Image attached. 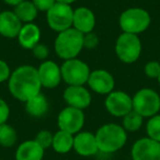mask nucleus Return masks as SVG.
I'll return each instance as SVG.
<instances>
[{"label": "nucleus", "mask_w": 160, "mask_h": 160, "mask_svg": "<svg viewBox=\"0 0 160 160\" xmlns=\"http://www.w3.org/2000/svg\"><path fill=\"white\" fill-rule=\"evenodd\" d=\"M96 25V17L93 12L86 7H80L73 10L72 27L82 34L91 33Z\"/></svg>", "instance_id": "16"}, {"label": "nucleus", "mask_w": 160, "mask_h": 160, "mask_svg": "<svg viewBox=\"0 0 160 160\" xmlns=\"http://www.w3.org/2000/svg\"><path fill=\"white\" fill-rule=\"evenodd\" d=\"M64 100L68 107L83 110L91 103V94L83 86H69L64 91Z\"/></svg>", "instance_id": "14"}, {"label": "nucleus", "mask_w": 160, "mask_h": 160, "mask_svg": "<svg viewBox=\"0 0 160 160\" xmlns=\"http://www.w3.org/2000/svg\"><path fill=\"white\" fill-rule=\"evenodd\" d=\"M33 5L40 11H48L56 3V0H32Z\"/></svg>", "instance_id": "29"}, {"label": "nucleus", "mask_w": 160, "mask_h": 160, "mask_svg": "<svg viewBox=\"0 0 160 160\" xmlns=\"http://www.w3.org/2000/svg\"><path fill=\"white\" fill-rule=\"evenodd\" d=\"M151 22L150 14L142 8H129L122 12L120 27L123 33L139 34L146 31Z\"/></svg>", "instance_id": "4"}, {"label": "nucleus", "mask_w": 160, "mask_h": 160, "mask_svg": "<svg viewBox=\"0 0 160 160\" xmlns=\"http://www.w3.org/2000/svg\"><path fill=\"white\" fill-rule=\"evenodd\" d=\"M133 160H160V142L149 137L140 138L132 148Z\"/></svg>", "instance_id": "11"}, {"label": "nucleus", "mask_w": 160, "mask_h": 160, "mask_svg": "<svg viewBox=\"0 0 160 160\" xmlns=\"http://www.w3.org/2000/svg\"><path fill=\"white\" fill-rule=\"evenodd\" d=\"M10 76H11V71H10V67L5 60L0 59V82H3L6 80H9Z\"/></svg>", "instance_id": "32"}, {"label": "nucleus", "mask_w": 160, "mask_h": 160, "mask_svg": "<svg viewBox=\"0 0 160 160\" xmlns=\"http://www.w3.org/2000/svg\"><path fill=\"white\" fill-rule=\"evenodd\" d=\"M32 51H33L34 57H36L38 59H46L49 54L48 48L43 44H38Z\"/></svg>", "instance_id": "31"}, {"label": "nucleus", "mask_w": 160, "mask_h": 160, "mask_svg": "<svg viewBox=\"0 0 160 160\" xmlns=\"http://www.w3.org/2000/svg\"><path fill=\"white\" fill-rule=\"evenodd\" d=\"M62 78L69 86H83L88 82L90 76V68L85 62L72 58L65 60L60 67Z\"/></svg>", "instance_id": "6"}, {"label": "nucleus", "mask_w": 160, "mask_h": 160, "mask_svg": "<svg viewBox=\"0 0 160 160\" xmlns=\"http://www.w3.org/2000/svg\"><path fill=\"white\" fill-rule=\"evenodd\" d=\"M87 83L89 85L90 89L100 94L111 93L115 86L113 76L104 69L91 71Z\"/></svg>", "instance_id": "12"}, {"label": "nucleus", "mask_w": 160, "mask_h": 160, "mask_svg": "<svg viewBox=\"0 0 160 160\" xmlns=\"http://www.w3.org/2000/svg\"><path fill=\"white\" fill-rule=\"evenodd\" d=\"M142 120H144V118L140 114L132 110L129 113L123 116V128L128 132L138 131L142 125Z\"/></svg>", "instance_id": "23"}, {"label": "nucleus", "mask_w": 160, "mask_h": 160, "mask_svg": "<svg viewBox=\"0 0 160 160\" xmlns=\"http://www.w3.org/2000/svg\"><path fill=\"white\" fill-rule=\"evenodd\" d=\"M133 110L142 118L157 115L160 110V97L155 90L144 88L133 97Z\"/></svg>", "instance_id": "7"}, {"label": "nucleus", "mask_w": 160, "mask_h": 160, "mask_svg": "<svg viewBox=\"0 0 160 160\" xmlns=\"http://www.w3.org/2000/svg\"><path fill=\"white\" fill-rule=\"evenodd\" d=\"M145 73L148 78H158L160 75V64L158 62H149L145 66Z\"/></svg>", "instance_id": "27"}, {"label": "nucleus", "mask_w": 160, "mask_h": 160, "mask_svg": "<svg viewBox=\"0 0 160 160\" xmlns=\"http://www.w3.org/2000/svg\"><path fill=\"white\" fill-rule=\"evenodd\" d=\"M25 111L33 118H42L48 111V102L44 94L40 92L25 102Z\"/></svg>", "instance_id": "20"}, {"label": "nucleus", "mask_w": 160, "mask_h": 160, "mask_svg": "<svg viewBox=\"0 0 160 160\" xmlns=\"http://www.w3.org/2000/svg\"><path fill=\"white\" fill-rule=\"evenodd\" d=\"M8 86L13 98L24 103L40 93L42 88L38 69L30 65L20 66L11 72Z\"/></svg>", "instance_id": "1"}, {"label": "nucleus", "mask_w": 160, "mask_h": 160, "mask_svg": "<svg viewBox=\"0 0 160 160\" xmlns=\"http://www.w3.org/2000/svg\"><path fill=\"white\" fill-rule=\"evenodd\" d=\"M38 73L42 87L47 89L56 88L62 79L60 67L52 60L43 62L38 68Z\"/></svg>", "instance_id": "13"}, {"label": "nucleus", "mask_w": 160, "mask_h": 160, "mask_svg": "<svg viewBox=\"0 0 160 160\" xmlns=\"http://www.w3.org/2000/svg\"><path fill=\"white\" fill-rule=\"evenodd\" d=\"M17 142V132L8 124L0 125V145L3 147H12Z\"/></svg>", "instance_id": "24"}, {"label": "nucleus", "mask_w": 160, "mask_h": 160, "mask_svg": "<svg viewBox=\"0 0 160 160\" xmlns=\"http://www.w3.org/2000/svg\"><path fill=\"white\" fill-rule=\"evenodd\" d=\"M10 115V109L9 105L7 104L5 100L0 98V125L5 124L8 121Z\"/></svg>", "instance_id": "30"}, {"label": "nucleus", "mask_w": 160, "mask_h": 160, "mask_svg": "<svg viewBox=\"0 0 160 160\" xmlns=\"http://www.w3.org/2000/svg\"><path fill=\"white\" fill-rule=\"evenodd\" d=\"M44 149L35 140H27L18 147L16 160H42Z\"/></svg>", "instance_id": "19"}, {"label": "nucleus", "mask_w": 160, "mask_h": 160, "mask_svg": "<svg viewBox=\"0 0 160 160\" xmlns=\"http://www.w3.org/2000/svg\"><path fill=\"white\" fill-rule=\"evenodd\" d=\"M115 53L121 62L133 64L142 54V42L136 34L123 33L115 43Z\"/></svg>", "instance_id": "5"}, {"label": "nucleus", "mask_w": 160, "mask_h": 160, "mask_svg": "<svg viewBox=\"0 0 160 160\" xmlns=\"http://www.w3.org/2000/svg\"><path fill=\"white\" fill-rule=\"evenodd\" d=\"M20 45L25 49H33L41 40L40 28L34 23H25L22 25L18 35Z\"/></svg>", "instance_id": "18"}, {"label": "nucleus", "mask_w": 160, "mask_h": 160, "mask_svg": "<svg viewBox=\"0 0 160 160\" xmlns=\"http://www.w3.org/2000/svg\"><path fill=\"white\" fill-rule=\"evenodd\" d=\"M6 3H8V5H10V6H18L19 3H21L22 1H24V0H3Z\"/></svg>", "instance_id": "33"}, {"label": "nucleus", "mask_w": 160, "mask_h": 160, "mask_svg": "<svg viewBox=\"0 0 160 160\" xmlns=\"http://www.w3.org/2000/svg\"><path fill=\"white\" fill-rule=\"evenodd\" d=\"M73 149L80 156H93L98 152V144H97L96 135L89 132H79L73 137Z\"/></svg>", "instance_id": "15"}, {"label": "nucleus", "mask_w": 160, "mask_h": 160, "mask_svg": "<svg viewBox=\"0 0 160 160\" xmlns=\"http://www.w3.org/2000/svg\"><path fill=\"white\" fill-rule=\"evenodd\" d=\"M46 13L47 23L54 31L59 33L72 27L73 10L69 5L56 2Z\"/></svg>", "instance_id": "8"}, {"label": "nucleus", "mask_w": 160, "mask_h": 160, "mask_svg": "<svg viewBox=\"0 0 160 160\" xmlns=\"http://www.w3.org/2000/svg\"><path fill=\"white\" fill-rule=\"evenodd\" d=\"M52 147L58 153H66L73 148V136L64 131H58L53 137Z\"/></svg>", "instance_id": "21"}, {"label": "nucleus", "mask_w": 160, "mask_h": 160, "mask_svg": "<svg viewBox=\"0 0 160 160\" xmlns=\"http://www.w3.org/2000/svg\"><path fill=\"white\" fill-rule=\"evenodd\" d=\"M105 108L111 115L123 118L133 110V98L123 91H112L105 99Z\"/></svg>", "instance_id": "10"}, {"label": "nucleus", "mask_w": 160, "mask_h": 160, "mask_svg": "<svg viewBox=\"0 0 160 160\" xmlns=\"http://www.w3.org/2000/svg\"><path fill=\"white\" fill-rule=\"evenodd\" d=\"M53 137H54V135L51 132L41 131L40 133H38V135H36L34 140L45 150L46 148L52 146V144H53Z\"/></svg>", "instance_id": "26"}, {"label": "nucleus", "mask_w": 160, "mask_h": 160, "mask_svg": "<svg viewBox=\"0 0 160 160\" xmlns=\"http://www.w3.org/2000/svg\"><path fill=\"white\" fill-rule=\"evenodd\" d=\"M60 131L71 134H78L85 124V114L82 110L72 107H67L62 110L57 118Z\"/></svg>", "instance_id": "9"}, {"label": "nucleus", "mask_w": 160, "mask_h": 160, "mask_svg": "<svg viewBox=\"0 0 160 160\" xmlns=\"http://www.w3.org/2000/svg\"><path fill=\"white\" fill-rule=\"evenodd\" d=\"M75 1H77V0H56V2L65 3V5H69V6L75 2Z\"/></svg>", "instance_id": "34"}, {"label": "nucleus", "mask_w": 160, "mask_h": 160, "mask_svg": "<svg viewBox=\"0 0 160 160\" xmlns=\"http://www.w3.org/2000/svg\"><path fill=\"white\" fill-rule=\"evenodd\" d=\"M22 25V22L13 11H3L0 13V34L5 38H18Z\"/></svg>", "instance_id": "17"}, {"label": "nucleus", "mask_w": 160, "mask_h": 160, "mask_svg": "<svg viewBox=\"0 0 160 160\" xmlns=\"http://www.w3.org/2000/svg\"><path fill=\"white\" fill-rule=\"evenodd\" d=\"M38 10L36 9V7L33 5L32 1L24 0L21 3H19L18 6H16L13 12L21 22L32 23L38 17Z\"/></svg>", "instance_id": "22"}, {"label": "nucleus", "mask_w": 160, "mask_h": 160, "mask_svg": "<svg viewBox=\"0 0 160 160\" xmlns=\"http://www.w3.org/2000/svg\"><path fill=\"white\" fill-rule=\"evenodd\" d=\"M99 44V38L94 33L83 34V47L87 48H94Z\"/></svg>", "instance_id": "28"}, {"label": "nucleus", "mask_w": 160, "mask_h": 160, "mask_svg": "<svg viewBox=\"0 0 160 160\" xmlns=\"http://www.w3.org/2000/svg\"><path fill=\"white\" fill-rule=\"evenodd\" d=\"M157 79H158V81H159V85H160V75H159V77H158Z\"/></svg>", "instance_id": "35"}, {"label": "nucleus", "mask_w": 160, "mask_h": 160, "mask_svg": "<svg viewBox=\"0 0 160 160\" xmlns=\"http://www.w3.org/2000/svg\"><path fill=\"white\" fill-rule=\"evenodd\" d=\"M98 148L102 152H115L120 150L127 140L126 131L118 124H105L96 133Z\"/></svg>", "instance_id": "2"}, {"label": "nucleus", "mask_w": 160, "mask_h": 160, "mask_svg": "<svg viewBox=\"0 0 160 160\" xmlns=\"http://www.w3.org/2000/svg\"><path fill=\"white\" fill-rule=\"evenodd\" d=\"M55 52L65 60L76 58L83 48V34L73 28L59 32L55 40Z\"/></svg>", "instance_id": "3"}, {"label": "nucleus", "mask_w": 160, "mask_h": 160, "mask_svg": "<svg viewBox=\"0 0 160 160\" xmlns=\"http://www.w3.org/2000/svg\"><path fill=\"white\" fill-rule=\"evenodd\" d=\"M147 135L149 138L160 142V115H153L149 118L146 125Z\"/></svg>", "instance_id": "25"}]
</instances>
